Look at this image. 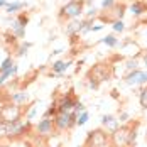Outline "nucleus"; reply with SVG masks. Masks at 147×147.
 <instances>
[{"label": "nucleus", "mask_w": 147, "mask_h": 147, "mask_svg": "<svg viewBox=\"0 0 147 147\" xmlns=\"http://www.w3.org/2000/svg\"><path fill=\"white\" fill-rule=\"evenodd\" d=\"M69 64H71V61H54L51 68H53V71L56 74H63L69 68Z\"/></svg>", "instance_id": "nucleus-15"}, {"label": "nucleus", "mask_w": 147, "mask_h": 147, "mask_svg": "<svg viewBox=\"0 0 147 147\" xmlns=\"http://www.w3.org/2000/svg\"><path fill=\"white\" fill-rule=\"evenodd\" d=\"M102 42L103 44H107V46H110V47H115V46H118V41L115 39V36H107V37H103L102 39Z\"/></svg>", "instance_id": "nucleus-21"}, {"label": "nucleus", "mask_w": 147, "mask_h": 147, "mask_svg": "<svg viewBox=\"0 0 147 147\" xmlns=\"http://www.w3.org/2000/svg\"><path fill=\"white\" fill-rule=\"evenodd\" d=\"M88 118H90V115H88V112H83L81 115H78V118H76V125H85L86 122H88Z\"/></svg>", "instance_id": "nucleus-22"}, {"label": "nucleus", "mask_w": 147, "mask_h": 147, "mask_svg": "<svg viewBox=\"0 0 147 147\" xmlns=\"http://www.w3.org/2000/svg\"><path fill=\"white\" fill-rule=\"evenodd\" d=\"M76 118L78 113L76 112H58L54 120V129L63 132V130H69L73 125H76Z\"/></svg>", "instance_id": "nucleus-5"}, {"label": "nucleus", "mask_w": 147, "mask_h": 147, "mask_svg": "<svg viewBox=\"0 0 147 147\" xmlns=\"http://www.w3.org/2000/svg\"><path fill=\"white\" fill-rule=\"evenodd\" d=\"M17 69H19V68L14 64V66H12V68H9L7 71H2V73H0V86H3V85H5V81H7L10 76H14V74L17 73Z\"/></svg>", "instance_id": "nucleus-18"}, {"label": "nucleus", "mask_w": 147, "mask_h": 147, "mask_svg": "<svg viewBox=\"0 0 147 147\" xmlns=\"http://www.w3.org/2000/svg\"><path fill=\"white\" fill-rule=\"evenodd\" d=\"M102 123L107 127V129H110L112 132H115L118 129V120L113 115H103L102 117Z\"/></svg>", "instance_id": "nucleus-12"}, {"label": "nucleus", "mask_w": 147, "mask_h": 147, "mask_svg": "<svg viewBox=\"0 0 147 147\" xmlns=\"http://www.w3.org/2000/svg\"><path fill=\"white\" fill-rule=\"evenodd\" d=\"M27 22H29V17L26 14H19L12 20V32H14L15 37L22 39L26 36V26H27Z\"/></svg>", "instance_id": "nucleus-8"}, {"label": "nucleus", "mask_w": 147, "mask_h": 147, "mask_svg": "<svg viewBox=\"0 0 147 147\" xmlns=\"http://www.w3.org/2000/svg\"><path fill=\"white\" fill-rule=\"evenodd\" d=\"M9 3H7V0H0V7H7Z\"/></svg>", "instance_id": "nucleus-33"}, {"label": "nucleus", "mask_w": 147, "mask_h": 147, "mask_svg": "<svg viewBox=\"0 0 147 147\" xmlns=\"http://www.w3.org/2000/svg\"><path fill=\"white\" fill-rule=\"evenodd\" d=\"M112 27H113V30H115V32H122V30L125 29V24H123L122 20H115Z\"/></svg>", "instance_id": "nucleus-24"}, {"label": "nucleus", "mask_w": 147, "mask_h": 147, "mask_svg": "<svg viewBox=\"0 0 147 147\" xmlns=\"http://www.w3.org/2000/svg\"><path fill=\"white\" fill-rule=\"evenodd\" d=\"M125 68H127L129 71H134V69H137V61H135V59H130V61H127Z\"/></svg>", "instance_id": "nucleus-25"}, {"label": "nucleus", "mask_w": 147, "mask_h": 147, "mask_svg": "<svg viewBox=\"0 0 147 147\" xmlns=\"http://www.w3.org/2000/svg\"><path fill=\"white\" fill-rule=\"evenodd\" d=\"M102 29H103V26H91V29H90V30L96 32V30H102Z\"/></svg>", "instance_id": "nucleus-31"}, {"label": "nucleus", "mask_w": 147, "mask_h": 147, "mask_svg": "<svg viewBox=\"0 0 147 147\" xmlns=\"http://www.w3.org/2000/svg\"><path fill=\"white\" fill-rule=\"evenodd\" d=\"M110 139H112L113 147L132 146V142H135V130H132L127 125H123V127H118L115 132H112V137Z\"/></svg>", "instance_id": "nucleus-1"}, {"label": "nucleus", "mask_w": 147, "mask_h": 147, "mask_svg": "<svg viewBox=\"0 0 147 147\" xmlns=\"http://www.w3.org/2000/svg\"><path fill=\"white\" fill-rule=\"evenodd\" d=\"M83 7L85 2L83 0H69L66 5L61 7L59 10V20H69V19H76L83 14Z\"/></svg>", "instance_id": "nucleus-3"}, {"label": "nucleus", "mask_w": 147, "mask_h": 147, "mask_svg": "<svg viewBox=\"0 0 147 147\" xmlns=\"http://www.w3.org/2000/svg\"><path fill=\"white\" fill-rule=\"evenodd\" d=\"M29 129H30V123L24 122V120H17V122H12V123H5V122L0 120V130L10 139H17V137L26 135V132Z\"/></svg>", "instance_id": "nucleus-2"}, {"label": "nucleus", "mask_w": 147, "mask_h": 147, "mask_svg": "<svg viewBox=\"0 0 147 147\" xmlns=\"http://www.w3.org/2000/svg\"><path fill=\"white\" fill-rule=\"evenodd\" d=\"M113 5H115V0H103L102 2V7L103 9H107V10H110Z\"/></svg>", "instance_id": "nucleus-27"}, {"label": "nucleus", "mask_w": 147, "mask_h": 147, "mask_svg": "<svg viewBox=\"0 0 147 147\" xmlns=\"http://www.w3.org/2000/svg\"><path fill=\"white\" fill-rule=\"evenodd\" d=\"M61 53H63V49H54L53 51V54H61Z\"/></svg>", "instance_id": "nucleus-34"}, {"label": "nucleus", "mask_w": 147, "mask_h": 147, "mask_svg": "<svg viewBox=\"0 0 147 147\" xmlns=\"http://www.w3.org/2000/svg\"><path fill=\"white\" fill-rule=\"evenodd\" d=\"M54 130H56L54 129V120L53 118H47V117H44L36 125V132H37V135H41V137H49Z\"/></svg>", "instance_id": "nucleus-9"}, {"label": "nucleus", "mask_w": 147, "mask_h": 147, "mask_svg": "<svg viewBox=\"0 0 147 147\" xmlns=\"http://www.w3.org/2000/svg\"><path fill=\"white\" fill-rule=\"evenodd\" d=\"M74 112L80 115V112L83 113V112H86V107L83 105V103H80V102H76V105H74Z\"/></svg>", "instance_id": "nucleus-26"}, {"label": "nucleus", "mask_w": 147, "mask_h": 147, "mask_svg": "<svg viewBox=\"0 0 147 147\" xmlns=\"http://www.w3.org/2000/svg\"><path fill=\"white\" fill-rule=\"evenodd\" d=\"M91 15H93V17L96 15V9H91V10L88 12V17H91Z\"/></svg>", "instance_id": "nucleus-32"}, {"label": "nucleus", "mask_w": 147, "mask_h": 147, "mask_svg": "<svg viewBox=\"0 0 147 147\" xmlns=\"http://www.w3.org/2000/svg\"><path fill=\"white\" fill-rule=\"evenodd\" d=\"M24 7H26V2H12V3H9L5 7V10H7L9 15H12V14H17L19 10H22Z\"/></svg>", "instance_id": "nucleus-17"}, {"label": "nucleus", "mask_w": 147, "mask_h": 147, "mask_svg": "<svg viewBox=\"0 0 147 147\" xmlns=\"http://www.w3.org/2000/svg\"><path fill=\"white\" fill-rule=\"evenodd\" d=\"M74 105H76V100L71 95H66V96H63L59 100L56 107H58V112H71L74 108Z\"/></svg>", "instance_id": "nucleus-10"}, {"label": "nucleus", "mask_w": 147, "mask_h": 147, "mask_svg": "<svg viewBox=\"0 0 147 147\" xmlns=\"http://www.w3.org/2000/svg\"><path fill=\"white\" fill-rule=\"evenodd\" d=\"M88 26V20H83V22H71L66 26V34L68 36H74L76 32H83V29Z\"/></svg>", "instance_id": "nucleus-11"}, {"label": "nucleus", "mask_w": 147, "mask_h": 147, "mask_svg": "<svg viewBox=\"0 0 147 147\" xmlns=\"http://www.w3.org/2000/svg\"><path fill=\"white\" fill-rule=\"evenodd\" d=\"M36 112H37V108H32L29 113H27V120H32V118L36 117Z\"/></svg>", "instance_id": "nucleus-29"}, {"label": "nucleus", "mask_w": 147, "mask_h": 147, "mask_svg": "<svg viewBox=\"0 0 147 147\" xmlns=\"http://www.w3.org/2000/svg\"><path fill=\"white\" fill-rule=\"evenodd\" d=\"M12 66H14V59H12V56L5 58L3 61H2V64H0V73H2V71H7V69L12 68Z\"/></svg>", "instance_id": "nucleus-19"}, {"label": "nucleus", "mask_w": 147, "mask_h": 147, "mask_svg": "<svg viewBox=\"0 0 147 147\" xmlns=\"http://www.w3.org/2000/svg\"><path fill=\"white\" fill-rule=\"evenodd\" d=\"M108 78V68L105 64H96L91 71H90V86L96 88L98 83Z\"/></svg>", "instance_id": "nucleus-7"}, {"label": "nucleus", "mask_w": 147, "mask_h": 147, "mask_svg": "<svg viewBox=\"0 0 147 147\" xmlns=\"http://www.w3.org/2000/svg\"><path fill=\"white\" fill-rule=\"evenodd\" d=\"M139 102H140V107H142L144 110H147V85L144 86V88H142V91H140Z\"/></svg>", "instance_id": "nucleus-20"}, {"label": "nucleus", "mask_w": 147, "mask_h": 147, "mask_svg": "<svg viewBox=\"0 0 147 147\" xmlns=\"http://www.w3.org/2000/svg\"><path fill=\"white\" fill-rule=\"evenodd\" d=\"M127 118H129V113H127V112H123V113L120 115V120H118V122H125Z\"/></svg>", "instance_id": "nucleus-30"}, {"label": "nucleus", "mask_w": 147, "mask_h": 147, "mask_svg": "<svg viewBox=\"0 0 147 147\" xmlns=\"http://www.w3.org/2000/svg\"><path fill=\"white\" fill-rule=\"evenodd\" d=\"M108 140H110L108 134L100 130V129H96V130L88 132V135H86V142H85L83 147H107Z\"/></svg>", "instance_id": "nucleus-6"}, {"label": "nucleus", "mask_w": 147, "mask_h": 147, "mask_svg": "<svg viewBox=\"0 0 147 147\" xmlns=\"http://www.w3.org/2000/svg\"><path fill=\"white\" fill-rule=\"evenodd\" d=\"M130 10H132L134 15H142L144 12H147V3L142 0H135L130 5Z\"/></svg>", "instance_id": "nucleus-13"}, {"label": "nucleus", "mask_w": 147, "mask_h": 147, "mask_svg": "<svg viewBox=\"0 0 147 147\" xmlns=\"http://www.w3.org/2000/svg\"><path fill=\"white\" fill-rule=\"evenodd\" d=\"M139 85H147V71H142V76H140Z\"/></svg>", "instance_id": "nucleus-28"}, {"label": "nucleus", "mask_w": 147, "mask_h": 147, "mask_svg": "<svg viewBox=\"0 0 147 147\" xmlns=\"http://www.w3.org/2000/svg\"><path fill=\"white\" fill-rule=\"evenodd\" d=\"M22 115H24V110L15 103H7V105L0 107V120L5 122V123H12V122H17V120H22Z\"/></svg>", "instance_id": "nucleus-4"}, {"label": "nucleus", "mask_w": 147, "mask_h": 147, "mask_svg": "<svg viewBox=\"0 0 147 147\" xmlns=\"http://www.w3.org/2000/svg\"><path fill=\"white\" fill-rule=\"evenodd\" d=\"M144 64H146V66H147V54H146V56H144Z\"/></svg>", "instance_id": "nucleus-35"}, {"label": "nucleus", "mask_w": 147, "mask_h": 147, "mask_svg": "<svg viewBox=\"0 0 147 147\" xmlns=\"http://www.w3.org/2000/svg\"><path fill=\"white\" fill-rule=\"evenodd\" d=\"M29 47H30V42H24V44L17 49V56H24V54L27 53V49H29Z\"/></svg>", "instance_id": "nucleus-23"}, {"label": "nucleus", "mask_w": 147, "mask_h": 147, "mask_svg": "<svg viewBox=\"0 0 147 147\" xmlns=\"http://www.w3.org/2000/svg\"><path fill=\"white\" fill-rule=\"evenodd\" d=\"M12 102L15 105H19V107H22V105H26V103L29 102V95L24 93V91H17V93L12 95Z\"/></svg>", "instance_id": "nucleus-16"}, {"label": "nucleus", "mask_w": 147, "mask_h": 147, "mask_svg": "<svg viewBox=\"0 0 147 147\" xmlns=\"http://www.w3.org/2000/svg\"><path fill=\"white\" fill-rule=\"evenodd\" d=\"M140 76H142V71L140 69H134V71H130V73L125 76V83L127 85H139Z\"/></svg>", "instance_id": "nucleus-14"}]
</instances>
